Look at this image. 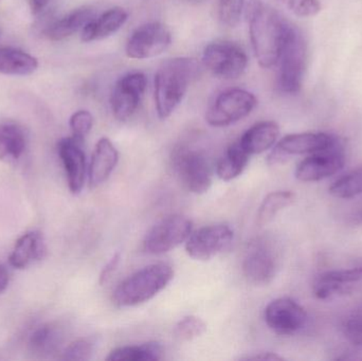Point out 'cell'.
Segmentation results:
<instances>
[{"instance_id": "obj_32", "label": "cell", "mask_w": 362, "mask_h": 361, "mask_svg": "<svg viewBox=\"0 0 362 361\" xmlns=\"http://www.w3.org/2000/svg\"><path fill=\"white\" fill-rule=\"evenodd\" d=\"M245 6V0H219L218 17L221 23L229 28H235L240 23Z\"/></svg>"}, {"instance_id": "obj_17", "label": "cell", "mask_w": 362, "mask_h": 361, "mask_svg": "<svg viewBox=\"0 0 362 361\" xmlns=\"http://www.w3.org/2000/svg\"><path fill=\"white\" fill-rule=\"evenodd\" d=\"M362 281L361 266L342 271H327L319 276L314 283V294L320 300H327L348 292L354 284Z\"/></svg>"}, {"instance_id": "obj_36", "label": "cell", "mask_w": 362, "mask_h": 361, "mask_svg": "<svg viewBox=\"0 0 362 361\" xmlns=\"http://www.w3.org/2000/svg\"><path fill=\"white\" fill-rule=\"evenodd\" d=\"M120 260V254H114L112 258L110 259V262L104 266V268L102 269L101 273H100V284H101V285H104V284L107 283L108 280L112 278V273L116 271L117 267L119 266Z\"/></svg>"}, {"instance_id": "obj_19", "label": "cell", "mask_w": 362, "mask_h": 361, "mask_svg": "<svg viewBox=\"0 0 362 361\" xmlns=\"http://www.w3.org/2000/svg\"><path fill=\"white\" fill-rule=\"evenodd\" d=\"M46 242L42 233L30 231L21 235L8 256V263L13 268L25 269L46 256Z\"/></svg>"}, {"instance_id": "obj_26", "label": "cell", "mask_w": 362, "mask_h": 361, "mask_svg": "<svg viewBox=\"0 0 362 361\" xmlns=\"http://www.w3.org/2000/svg\"><path fill=\"white\" fill-rule=\"evenodd\" d=\"M163 348L157 341L138 345H125L110 352L106 360L110 361H155L163 360Z\"/></svg>"}, {"instance_id": "obj_3", "label": "cell", "mask_w": 362, "mask_h": 361, "mask_svg": "<svg viewBox=\"0 0 362 361\" xmlns=\"http://www.w3.org/2000/svg\"><path fill=\"white\" fill-rule=\"evenodd\" d=\"M173 278L171 265L167 263L148 265L121 282L115 290L112 301L120 307L144 304L167 288Z\"/></svg>"}, {"instance_id": "obj_4", "label": "cell", "mask_w": 362, "mask_h": 361, "mask_svg": "<svg viewBox=\"0 0 362 361\" xmlns=\"http://www.w3.org/2000/svg\"><path fill=\"white\" fill-rule=\"evenodd\" d=\"M308 48L305 36L289 23L278 63V87L283 93L297 95L301 90L308 68Z\"/></svg>"}, {"instance_id": "obj_12", "label": "cell", "mask_w": 362, "mask_h": 361, "mask_svg": "<svg viewBox=\"0 0 362 361\" xmlns=\"http://www.w3.org/2000/svg\"><path fill=\"white\" fill-rule=\"evenodd\" d=\"M278 262L269 242L255 239L247 248L243 261V273L249 283L255 286L268 285L276 277Z\"/></svg>"}, {"instance_id": "obj_1", "label": "cell", "mask_w": 362, "mask_h": 361, "mask_svg": "<svg viewBox=\"0 0 362 361\" xmlns=\"http://www.w3.org/2000/svg\"><path fill=\"white\" fill-rule=\"evenodd\" d=\"M245 12L257 63L265 69L274 67L286 38L289 21L263 0H249Z\"/></svg>"}, {"instance_id": "obj_25", "label": "cell", "mask_w": 362, "mask_h": 361, "mask_svg": "<svg viewBox=\"0 0 362 361\" xmlns=\"http://www.w3.org/2000/svg\"><path fill=\"white\" fill-rule=\"evenodd\" d=\"M250 155L236 141L230 144L225 155L217 162L216 175L223 182H231L238 178L246 169Z\"/></svg>"}, {"instance_id": "obj_16", "label": "cell", "mask_w": 362, "mask_h": 361, "mask_svg": "<svg viewBox=\"0 0 362 361\" xmlns=\"http://www.w3.org/2000/svg\"><path fill=\"white\" fill-rule=\"evenodd\" d=\"M83 142V140L71 136L63 138L57 144V153L63 163L68 187L72 194H80L82 192L88 175Z\"/></svg>"}, {"instance_id": "obj_20", "label": "cell", "mask_w": 362, "mask_h": 361, "mask_svg": "<svg viewBox=\"0 0 362 361\" xmlns=\"http://www.w3.org/2000/svg\"><path fill=\"white\" fill-rule=\"evenodd\" d=\"M129 19V13L122 8H112L89 21L81 33L83 42L105 40L119 31Z\"/></svg>"}, {"instance_id": "obj_18", "label": "cell", "mask_w": 362, "mask_h": 361, "mask_svg": "<svg viewBox=\"0 0 362 361\" xmlns=\"http://www.w3.org/2000/svg\"><path fill=\"white\" fill-rule=\"evenodd\" d=\"M119 161L116 146L108 138L103 137L95 144L88 167V184L90 188H98L112 175Z\"/></svg>"}, {"instance_id": "obj_11", "label": "cell", "mask_w": 362, "mask_h": 361, "mask_svg": "<svg viewBox=\"0 0 362 361\" xmlns=\"http://www.w3.org/2000/svg\"><path fill=\"white\" fill-rule=\"evenodd\" d=\"M146 87L148 78L142 72H129L117 81L110 95V107L117 120L124 122L137 112Z\"/></svg>"}, {"instance_id": "obj_23", "label": "cell", "mask_w": 362, "mask_h": 361, "mask_svg": "<svg viewBox=\"0 0 362 361\" xmlns=\"http://www.w3.org/2000/svg\"><path fill=\"white\" fill-rule=\"evenodd\" d=\"M95 17V10L91 6L76 8L59 20L55 21L45 31V35L52 42H59L82 31L83 28Z\"/></svg>"}, {"instance_id": "obj_13", "label": "cell", "mask_w": 362, "mask_h": 361, "mask_svg": "<svg viewBox=\"0 0 362 361\" xmlns=\"http://www.w3.org/2000/svg\"><path fill=\"white\" fill-rule=\"evenodd\" d=\"M233 235V230L226 224L202 227L191 233L185 250L194 260L209 261L229 247Z\"/></svg>"}, {"instance_id": "obj_9", "label": "cell", "mask_w": 362, "mask_h": 361, "mask_svg": "<svg viewBox=\"0 0 362 361\" xmlns=\"http://www.w3.org/2000/svg\"><path fill=\"white\" fill-rule=\"evenodd\" d=\"M193 232V223L180 214L168 216L155 225L144 241V249L153 256L167 254L187 242Z\"/></svg>"}, {"instance_id": "obj_2", "label": "cell", "mask_w": 362, "mask_h": 361, "mask_svg": "<svg viewBox=\"0 0 362 361\" xmlns=\"http://www.w3.org/2000/svg\"><path fill=\"white\" fill-rule=\"evenodd\" d=\"M199 72V63L193 57H173L160 64L154 81L155 108L160 120L177 110Z\"/></svg>"}, {"instance_id": "obj_22", "label": "cell", "mask_w": 362, "mask_h": 361, "mask_svg": "<svg viewBox=\"0 0 362 361\" xmlns=\"http://www.w3.org/2000/svg\"><path fill=\"white\" fill-rule=\"evenodd\" d=\"M280 127L274 121H261L247 129L238 142L250 156L259 155L276 146Z\"/></svg>"}, {"instance_id": "obj_10", "label": "cell", "mask_w": 362, "mask_h": 361, "mask_svg": "<svg viewBox=\"0 0 362 361\" xmlns=\"http://www.w3.org/2000/svg\"><path fill=\"white\" fill-rule=\"evenodd\" d=\"M171 44L169 28L160 21H151L132 33L125 46V53L132 59H153L165 52Z\"/></svg>"}, {"instance_id": "obj_15", "label": "cell", "mask_w": 362, "mask_h": 361, "mask_svg": "<svg viewBox=\"0 0 362 361\" xmlns=\"http://www.w3.org/2000/svg\"><path fill=\"white\" fill-rule=\"evenodd\" d=\"M336 136L327 133H300L285 136L268 156L272 165L285 162L291 156L310 155L329 146Z\"/></svg>"}, {"instance_id": "obj_21", "label": "cell", "mask_w": 362, "mask_h": 361, "mask_svg": "<svg viewBox=\"0 0 362 361\" xmlns=\"http://www.w3.org/2000/svg\"><path fill=\"white\" fill-rule=\"evenodd\" d=\"M28 146L25 129L18 123L6 121L0 123V161L14 165L21 160Z\"/></svg>"}, {"instance_id": "obj_6", "label": "cell", "mask_w": 362, "mask_h": 361, "mask_svg": "<svg viewBox=\"0 0 362 361\" xmlns=\"http://www.w3.org/2000/svg\"><path fill=\"white\" fill-rule=\"evenodd\" d=\"M202 64L217 78L236 80L246 71L248 57L236 42L216 40L204 47Z\"/></svg>"}, {"instance_id": "obj_39", "label": "cell", "mask_w": 362, "mask_h": 361, "mask_svg": "<svg viewBox=\"0 0 362 361\" xmlns=\"http://www.w3.org/2000/svg\"><path fill=\"white\" fill-rule=\"evenodd\" d=\"M10 276L4 265H0V294L8 288Z\"/></svg>"}, {"instance_id": "obj_30", "label": "cell", "mask_w": 362, "mask_h": 361, "mask_svg": "<svg viewBox=\"0 0 362 361\" xmlns=\"http://www.w3.org/2000/svg\"><path fill=\"white\" fill-rule=\"evenodd\" d=\"M342 334L355 349H362V302L346 313L341 324Z\"/></svg>"}, {"instance_id": "obj_5", "label": "cell", "mask_w": 362, "mask_h": 361, "mask_svg": "<svg viewBox=\"0 0 362 361\" xmlns=\"http://www.w3.org/2000/svg\"><path fill=\"white\" fill-rule=\"evenodd\" d=\"M173 169L181 184L194 194H204L212 186L213 167L204 150L180 146L173 153Z\"/></svg>"}, {"instance_id": "obj_24", "label": "cell", "mask_w": 362, "mask_h": 361, "mask_svg": "<svg viewBox=\"0 0 362 361\" xmlns=\"http://www.w3.org/2000/svg\"><path fill=\"white\" fill-rule=\"evenodd\" d=\"M37 67V59L29 53L12 47L0 48V73L27 76L33 73Z\"/></svg>"}, {"instance_id": "obj_37", "label": "cell", "mask_w": 362, "mask_h": 361, "mask_svg": "<svg viewBox=\"0 0 362 361\" xmlns=\"http://www.w3.org/2000/svg\"><path fill=\"white\" fill-rule=\"evenodd\" d=\"M50 0H28L29 2L30 10L33 15H38L42 12L48 6Z\"/></svg>"}, {"instance_id": "obj_33", "label": "cell", "mask_w": 362, "mask_h": 361, "mask_svg": "<svg viewBox=\"0 0 362 361\" xmlns=\"http://www.w3.org/2000/svg\"><path fill=\"white\" fill-rule=\"evenodd\" d=\"M283 8L293 13L295 16L306 18L314 17L321 11L319 0H276Z\"/></svg>"}, {"instance_id": "obj_27", "label": "cell", "mask_w": 362, "mask_h": 361, "mask_svg": "<svg viewBox=\"0 0 362 361\" xmlns=\"http://www.w3.org/2000/svg\"><path fill=\"white\" fill-rule=\"evenodd\" d=\"M295 201V194L291 191H276L269 193L264 199L257 212V224L259 226L272 222L279 212L289 207Z\"/></svg>"}, {"instance_id": "obj_35", "label": "cell", "mask_w": 362, "mask_h": 361, "mask_svg": "<svg viewBox=\"0 0 362 361\" xmlns=\"http://www.w3.org/2000/svg\"><path fill=\"white\" fill-rule=\"evenodd\" d=\"M72 136L84 141L93 126V117L88 110H78L72 114L69 120Z\"/></svg>"}, {"instance_id": "obj_8", "label": "cell", "mask_w": 362, "mask_h": 361, "mask_svg": "<svg viewBox=\"0 0 362 361\" xmlns=\"http://www.w3.org/2000/svg\"><path fill=\"white\" fill-rule=\"evenodd\" d=\"M346 155L344 142L335 137L334 141L322 150L308 155L298 165L296 177L303 182H316L335 175L346 165Z\"/></svg>"}, {"instance_id": "obj_7", "label": "cell", "mask_w": 362, "mask_h": 361, "mask_svg": "<svg viewBox=\"0 0 362 361\" xmlns=\"http://www.w3.org/2000/svg\"><path fill=\"white\" fill-rule=\"evenodd\" d=\"M257 105L252 93L231 88L217 95L206 112V121L212 127H227L247 118Z\"/></svg>"}, {"instance_id": "obj_31", "label": "cell", "mask_w": 362, "mask_h": 361, "mask_svg": "<svg viewBox=\"0 0 362 361\" xmlns=\"http://www.w3.org/2000/svg\"><path fill=\"white\" fill-rule=\"evenodd\" d=\"M206 331L204 320L196 316H187L182 318L175 326L176 338L181 341H189L202 336Z\"/></svg>"}, {"instance_id": "obj_29", "label": "cell", "mask_w": 362, "mask_h": 361, "mask_svg": "<svg viewBox=\"0 0 362 361\" xmlns=\"http://www.w3.org/2000/svg\"><path fill=\"white\" fill-rule=\"evenodd\" d=\"M329 193L341 199H354L362 194V167L349 172L346 175L336 180Z\"/></svg>"}, {"instance_id": "obj_38", "label": "cell", "mask_w": 362, "mask_h": 361, "mask_svg": "<svg viewBox=\"0 0 362 361\" xmlns=\"http://www.w3.org/2000/svg\"><path fill=\"white\" fill-rule=\"evenodd\" d=\"M242 360H283L282 356L274 353H259L257 355L247 356V357L240 358Z\"/></svg>"}, {"instance_id": "obj_14", "label": "cell", "mask_w": 362, "mask_h": 361, "mask_svg": "<svg viewBox=\"0 0 362 361\" xmlns=\"http://www.w3.org/2000/svg\"><path fill=\"white\" fill-rule=\"evenodd\" d=\"M268 328L281 336L297 334L305 326L308 315L305 309L291 298L272 301L264 312Z\"/></svg>"}, {"instance_id": "obj_40", "label": "cell", "mask_w": 362, "mask_h": 361, "mask_svg": "<svg viewBox=\"0 0 362 361\" xmlns=\"http://www.w3.org/2000/svg\"><path fill=\"white\" fill-rule=\"evenodd\" d=\"M359 266H361V268H362V264H361V265H359Z\"/></svg>"}, {"instance_id": "obj_28", "label": "cell", "mask_w": 362, "mask_h": 361, "mask_svg": "<svg viewBox=\"0 0 362 361\" xmlns=\"http://www.w3.org/2000/svg\"><path fill=\"white\" fill-rule=\"evenodd\" d=\"M59 331L52 324H45L36 329L29 339V347L33 353L48 355L57 350L59 343Z\"/></svg>"}, {"instance_id": "obj_34", "label": "cell", "mask_w": 362, "mask_h": 361, "mask_svg": "<svg viewBox=\"0 0 362 361\" xmlns=\"http://www.w3.org/2000/svg\"><path fill=\"white\" fill-rule=\"evenodd\" d=\"M95 343L91 338L76 339L63 352L64 360H88L95 351Z\"/></svg>"}]
</instances>
